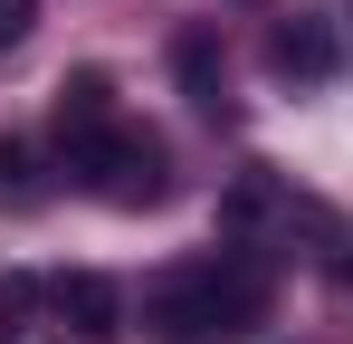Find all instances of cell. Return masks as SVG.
I'll return each instance as SVG.
<instances>
[{
  "mask_svg": "<svg viewBox=\"0 0 353 344\" xmlns=\"http://www.w3.org/2000/svg\"><path fill=\"white\" fill-rule=\"evenodd\" d=\"M67 172L96 191V201H115V211H153L163 191H172V153L143 134V124H105L96 144H77Z\"/></svg>",
  "mask_w": 353,
  "mask_h": 344,
  "instance_id": "cell-2",
  "label": "cell"
},
{
  "mask_svg": "<svg viewBox=\"0 0 353 344\" xmlns=\"http://www.w3.org/2000/svg\"><path fill=\"white\" fill-rule=\"evenodd\" d=\"M344 287H353V249H344Z\"/></svg>",
  "mask_w": 353,
  "mask_h": 344,
  "instance_id": "cell-9",
  "label": "cell"
},
{
  "mask_svg": "<svg viewBox=\"0 0 353 344\" xmlns=\"http://www.w3.org/2000/svg\"><path fill=\"white\" fill-rule=\"evenodd\" d=\"M48 124H58V153H77V144H96L105 124H124L115 77H105V67H77V77L58 86V115H48Z\"/></svg>",
  "mask_w": 353,
  "mask_h": 344,
  "instance_id": "cell-4",
  "label": "cell"
},
{
  "mask_svg": "<svg viewBox=\"0 0 353 344\" xmlns=\"http://www.w3.org/2000/svg\"><path fill=\"white\" fill-rule=\"evenodd\" d=\"M0 201H39V153H29L19 134L0 144Z\"/></svg>",
  "mask_w": 353,
  "mask_h": 344,
  "instance_id": "cell-7",
  "label": "cell"
},
{
  "mask_svg": "<svg viewBox=\"0 0 353 344\" xmlns=\"http://www.w3.org/2000/svg\"><path fill=\"white\" fill-rule=\"evenodd\" d=\"M172 57H181V86H191V106H201V115H220V57H210V39L191 29Z\"/></svg>",
  "mask_w": 353,
  "mask_h": 344,
  "instance_id": "cell-6",
  "label": "cell"
},
{
  "mask_svg": "<svg viewBox=\"0 0 353 344\" xmlns=\"http://www.w3.org/2000/svg\"><path fill=\"white\" fill-rule=\"evenodd\" d=\"M268 258L248 249H210V258H181L143 287V335L163 344H239L268 325Z\"/></svg>",
  "mask_w": 353,
  "mask_h": 344,
  "instance_id": "cell-1",
  "label": "cell"
},
{
  "mask_svg": "<svg viewBox=\"0 0 353 344\" xmlns=\"http://www.w3.org/2000/svg\"><path fill=\"white\" fill-rule=\"evenodd\" d=\"M268 67L296 77V86H325V77H334V29H325V19H277V29H268Z\"/></svg>",
  "mask_w": 353,
  "mask_h": 344,
  "instance_id": "cell-5",
  "label": "cell"
},
{
  "mask_svg": "<svg viewBox=\"0 0 353 344\" xmlns=\"http://www.w3.org/2000/svg\"><path fill=\"white\" fill-rule=\"evenodd\" d=\"M29 19H39V0H0V57L29 39Z\"/></svg>",
  "mask_w": 353,
  "mask_h": 344,
  "instance_id": "cell-8",
  "label": "cell"
},
{
  "mask_svg": "<svg viewBox=\"0 0 353 344\" xmlns=\"http://www.w3.org/2000/svg\"><path fill=\"white\" fill-rule=\"evenodd\" d=\"M48 306H58V325L77 344H115L124 325H134V316H124V287L105 278V268H58V278H48Z\"/></svg>",
  "mask_w": 353,
  "mask_h": 344,
  "instance_id": "cell-3",
  "label": "cell"
}]
</instances>
